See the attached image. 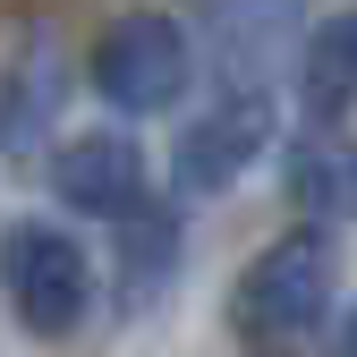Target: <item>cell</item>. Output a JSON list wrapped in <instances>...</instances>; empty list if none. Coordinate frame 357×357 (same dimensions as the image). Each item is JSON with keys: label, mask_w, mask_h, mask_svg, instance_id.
Returning a JSON list of instances; mask_svg holds the SVG:
<instances>
[{"label": "cell", "mask_w": 357, "mask_h": 357, "mask_svg": "<svg viewBox=\"0 0 357 357\" xmlns=\"http://www.w3.org/2000/svg\"><path fill=\"white\" fill-rule=\"evenodd\" d=\"M332 357H357V306H349V324H340V340H332Z\"/></svg>", "instance_id": "cell-8"}, {"label": "cell", "mask_w": 357, "mask_h": 357, "mask_svg": "<svg viewBox=\"0 0 357 357\" xmlns=\"http://www.w3.org/2000/svg\"><path fill=\"white\" fill-rule=\"evenodd\" d=\"M52 188H60V204L94 213V221H137V204H145V153H137V137H119V128L68 137L60 162H52Z\"/></svg>", "instance_id": "cell-5"}, {"label": "cell", "mask_w": 357, "mask_h": 357, "mask_svg": "<svg viewBox=\"0 0 357 357\" xmlns=\"http://www.w3.org/2000/svg\"><path fill=\"white\" fill-rule=\"evenodd\" d=\"M298 85H306V111L315 119H340L357 102V9H340V17H324L315 34H306Z\"/></svg>", "instance_id": "cell-7"}, {"label": "cell", "mask_w": 357, "mask_h": 357, "mask_svg": "<svg viewBox=\"0 0 357 357\" xmlns=\"http://www.w3.org/2000/svg\"><path fill=\"white\" fill-rule=\"evenodd\" d=\"M0 289H9L17 324L43 332V340H68L85 324V306H94V264L68 230L52 221H17L9 238H0Z\"/></svg>", "instance_id": "cell-2"}, {"label": "cell", "mask_w": 357, "mask_h": 357, "mask_svg": "<svg viewBox=\"0 0 357 357\" xmlns=\"http://www.w3.org/2000/svg\"><path fill=\"white\" fill-rule=\"evenodd\" d=\"M94 85L119 111H170L188 94V34L170 17H119L94 43Z\"/></svg>", "instance_id": "cell-3"}, {"label": "cell", "mask_w": 357, "mask_h": 357, "mask_svg": "<svg viewBox=\"0 0 357 357\" xmlns=\"http://www.w3.org/2000/svg\"><path fill=\"white\" fill-rule=\"evenodd\" d=\"M273 145V102L264 94H230V102H213L188 137H178V196H213V188H230V178Z\"/></svg>", "instance_id": "cell-4"}, {"label": "cell", "mask_w": 357, "mask_h": 357, "mask_svg": "<svg viewBox=\"0 0 357 357\" xmlns=\"http://www.w3.org/2000/svg\"><path fill=\"white\" fill-rule=\"evenodd\" d=\"M324 306H332V238H324V230H281V238L238 273L230 315H238L247 340L289 349V340H306V332L324 324Z\"/></svg>", "instance_id": "cell-1"}, {"label": "cell", "mask_w": 357, "mask_h": 357, "mask_svg": "<svg viewBox=\"0 0 357 357\" xmlns=\"http://www.w3.org/2000/svg\"><path fill=\"white\" fill-rule=\"evenodd\" d=\"M68 102V77H60V43L52 34H17L9 68H0V153H43V137H52V119Z\"/></svg>", "instance_id": "cell-6"}]
</instances>
